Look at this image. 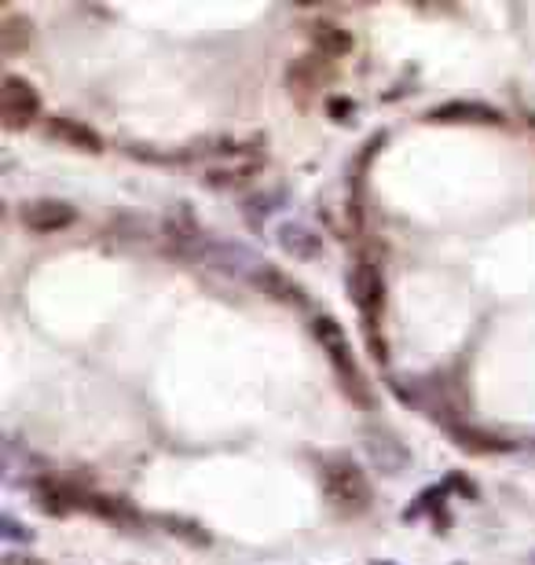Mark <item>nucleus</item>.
I'll return each instance as SVG.
<instances>
[{"label": "nucleus", "instance_id": "obj_11", "mask_svg": "<svg viewBox=\"0 0 535 565\" xmlns=\"http://www.w3.org/2000/svg\"><path fill=\"white\" fill-rule=\"evenodd\" d=\"M279 243H283V251L294 254V257H316L319 254V235L308 232L305 224H286L283 232H279Z\"/></svg>", "mask_w": 535, "mask_h": 565}, {"label": "nucleus", "instance_id": "obj_12", "mask_svg": "<svg viewBox=\"0 0 535 565\" xmlns=\"http://www.w3.org/2000/svg\"><path fill=\"white\" fill-rule=\"evenodd\" d=\"M4 565H44V562L30 558V554H8V558H4Z\"/></svg>", "mask_w": 535, "mask_h": 565}, {"label": "nucleus", "instance_id": "obj_8", "mask_svg": "<svg viewBox=\"0 0 535 565\" xmlns=\"http://www.w3.org/2000/svg\"><path fill=\"white\" fill-rule=\"evenodd\" d=\"M34 41V23L15 12H8L4 18H0V52L4 55H15L23 52L26 44Z\"/></svg>", "mask_w": 535, "mask_h": 565}, {"label": "nucleus", "instance_id": "obj_4", "mask_svg": "<svg viewBox=\"0 0 535 565\" xmlns=\"http://www.w3.org/2000/svg\"><path fill=\"white\" fill-rule=\"evenodd\" d=\"M41 114V95L26 78L8 74L0 85V126L4 129H26Z\"/></svg>", "mask_w": 535, "mask_h": 565}, {"label": "nucleus", "instance_id": "obj_13", "mask_svg": "<svg viewBox=\"0 0 535 565\" xmlns=\"http://www.w3.org/2000/svg\"><path fill=\"white\" fill-rule=\"evenodd\" d=\"M4 536H8V540H23V532H18L15 518H4Z\"/></svg>", "mask_w": 535, "mask_h": 565}, {"label": "nucleus", "instance_id": "obj_9", "mask_svg": "<svg viewBox=\"0 0 535 565\" xmlns=\"http://www.w3.org/2000/svg\"><path fill=\"white\" fill-rule=\"evenodd\" d=\"M313 44H316V52L323 55V60H337V55H345L348 48H353V37H348L337 23H316L313 26Z\"/></svg>", "mask_w": 535, "mask_h": 565}, {"label": "nucleus", "instance_id": "obj_6", "mask_svg": "<svg viewBox=\"0 0 535 565\" xmlns=\"http://www.w3.org/2000/svg\"><path fill=\"white\" fill-rule=\"evenodd\" d=\"M48 137L63 140L66 147H77V151H103L100 132L81 126V121H74V118H52L48 121Z\"/></svg>", "mask_w": 535, "mask_h": 565}, {"label": "nucleus", "instance_id": "obj_5", "mask_svg": "<svg viewBox=\"0 0 535 565\" xmlns=\"http://www.w3.org/2000/svg\"><path fill=\"white\" fill-rule=\"evenodd\" d=\"M18 220H23V224L37 235H52V232L71 228L77 220V214H74V206L55 203V198H37V203H26L23 209H18Z\"/></svg>", "mask_w": 535, "mask_h": 565}, {"label": "nucleus", "instance_id": "obj_7", "mask_svg": "<svg viewBox=\"0 0 535 565\" xmlns=\"http://www.w3.org/2000/svg\"><path fill=\"white\" fill-rule=\"evenodd\" d=\"M253 286H260V291L265 294H271V298H279V301H286V305H301L305 301V291H301V286L294 283V280H286L283 272H276V268H260L257 275H253L250 280Z\"/></svg>", "mask_w": 535, "mask_h": 565}, {"label": "nucleus", "instance_id": "obj_10", "mask_svg": "<svg viewBox=\"0 0 535 565\" xmlns=\"http://www.w3.org/2000/svg\"><path fill=\"white\" fill-rule=\"evenodd\" d=\"M433 121H499L502 114L484 107V103H444V107L430 111Z\"/></svg>", "mask_w": 535, "mask_h": 565}, {"label": "nucleus", "instance_id": "obj_2", "mask_svg": "<svg viewBox=\"0 0 535 565\" xmlns=\"http://www.w3.org/2000/svg\"><path fill=\"white\" fill-rule=\"evenodd\" d=\"M348 286H353V301H356L359 316H364L367 334H371V342L378 349V323H382V316H385V280L371 254H364L356 261L353 275H348Z\"/></svg>", "mask_w": 535, "mask_h": 565}, {"label": "nucleus", "instance_id": "obj_1", "mask_svg": "<svg viewBox=\"0 0 535 565\" xmlns=\"http://www.w3.org/2000/svg\"><path fill=\"white\" fill-rule=\"evenodd\" d=\"M313 331H316L319 346H323V352H327V360L334 363V371L342 375L345 389L353 393L359 405H371V389H367L364 371H359V363H356V357H353V346H348L342 323H337L334 316H316Z\"/></svg>", "mask_w": 535, "mask_h": 565}, {"label": "nucleus", "instance_id": "obj_3", "mask_svg": "<svg viewBox=\"0 0 535 565\" xmlns=\"http://www.w3.org/2000/svg\"><path fill=\"white\" fill-rule=\"evenodd\" d=\"M323 488L334 506H342L348 514H359L371 506V481H367L356 463H345V459L323 466Z\"/></svg>", "mask_w": 535, "mask_h": 565}]
</instances>
